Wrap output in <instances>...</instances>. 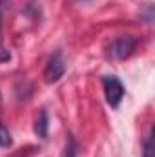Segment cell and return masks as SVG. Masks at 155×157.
<instances>
[{
	"instance_id": "obj_1",
	"label": "cell",
	"mask_w": 155,
	"mask_h": 157,
	"mask_svg": "<svg viewBox=\"0 0 155 157\" xmlns=\"http://www.w3.org/2000/svg\"><path fill=\"white\" fill-rule=\"evenodd\" d=\"M135 49H137V39L131 35H122L110 42V46L106 48V55L112 60H126L128 57L133 55Z\"/></svg>"
},
{
	"instance_id": "obj_2",
	"label": "cell",
	"mask_w": 155,
	"mask_h": 157,
	"mask_svg": "<svg viewBox=\"0 0 155 157\" xmlns=\"http://www.w3.org/2000/svg\"><path fill=\"white\" fill-rule=\"evenodd\" d=\"M102 90H104V97H106V102L112 106V108H119V104L122 102L124 99V84L120 82V78L115 75H106L102 77Z\"/></svg>"
},
{
	"instance_id": "obj_3",
	"label": "cell",
	"mask_w": 155,
	"mask_h": 157,
	"mask_svg": "<svg viewBox=\"0 0 155 157\" xmlns=\"http://www.w3.org/2000/svg\"><path fill=\"white\" fill-rule=\"evenodd\" d=\"M64 73H66V60L62 59L60 53H53L47 59L46 68H44V78H46V82H49V84L57 82V80L62 78Z\"/></svg>"
},
{
	"instance_id": "obj_4",
	"label": "cell",
	"mask_w": 155,
	"mask_h": 157,
	"mask_svg": "<svg viewBox=\"0 0 155 157\" xmlns=\"http://www.w3.org/2000/svg\"><path fill=\"white\" fill-rule=\"evenodd\" d=\"M47 128H49V117H47V112L46 110H40V113L35 119V135L40 139H46L47 137Z\"/></svg>"
},
{
	"instance_id": "obj_5",
	"label": "cell",
	"mask_w": 155,
	"mask_h": 157,
	"mask_svg": "<svg viewBox=\"0 0 155 157\" xmlns=\"http://www.w3.org/2000/svg\"><path fill=\"white\" fill-rule=\"evenodd\" d=\"M155 155V146H153V128L148 130V135L142 143V157H153Z\"/></svg>"
},
{
	"instance_id": "obj_6",
	"label": "cell",
	"mask_w": 155,
	"mask_h": 157,
	"mask_svg": "<svg viewBox=\"0 0 155 157\" xmlns=\"http://www.w3.org/2000/svg\"><path fill=\"white\" fill-rule=\"evenodd\" d=\"M11 144H13V137H11L9 130L0 122V146L2 148H9Z\"/></svg>"
},
{
	"instance_id": "obj_7",
	"label": "cell",
	"mask_w": 155,
	"mask_h": 157,
	"mask_svg": "<svg viewBox=\"0 0 155 157\" xmlns=\"http://www.w3.org/2000/svg\"><path fill=\"white\" fill-rule=\"evenodd\" d=\"M75 154H77V144H75V141L71 139V141H70V144L66 146L64 157H75Z\"/></svg>"
},
{
	"instance_id": "obj_8",
	"label": "cell",
	"mask_w": 155,
	"mask_h": 157,
	"mask_svg": "<svg viewBox=\"0 0 155 157\" xmlns=\"http://www.w3.org/2000/svg\"><path fill=\"white\" fill-rule=\"evenodd\" d=\"M0 29H2V9H0Z\"/></svg>"
}]
</instances>
